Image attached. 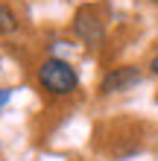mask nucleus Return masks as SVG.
Returning <instances> with one entry per match:
<instances>
[{
	"mask_svg": "<svg viewBox=\"0 0 158 161\" xmlns=\"http://www.w3.org/2000/svg\"><path fill=\"white\" fill-rule=\"evenodd\" d=\"M150 73H152V76H158V53L152 56V62H150Z\"/></svg>",
	"mask_w": 158,
	"mask_h": 161,
	"instance_id": "nucleus-6",
	"label": "nucleus"
},
{
	"mask_svg": "<svg viewBox=\"0 0 158 161\" xmlns=\"http://www.w3.org/2000/svg\"><path fill=\"white\" fill-rule=\"evenodd\" d=\"M144 82V73L132 68V64H126V68H114V70H108L103 79H100V94L103 97H111V94H126V91H132L138 88V85Z\"/></svg>",
	"mask_w": 158,
	"mask_h": 161,
	"instance_id": "nucleus-3",
	"label": "nucleus"
},
{
	"mask_svg": "<svg viewBox=\"0 0 158 161\" xmlns=\"http://www.w3.org/2000/svg\"><path fill=\"white\" fill-rule=\"evenodd\" d=\"M73 32L85 47H97L106 41V24L100 21V15L91 6H82L76 15H73Z\"/></svg>",
	"mask_w": 158,
	"mask_h": 161,
	"instance_id": "nucleus-2",
	"label": "nucleus"
},
{
	"mask_svg": "<svg viewBox=\"0 0 158 161\" xmlns=\"http://www.w3.org/2000/svg\"><path fill=\"white\" fill-rule=\"evenodd\" d=\"M9 97H12V88H0V108L9 103Z\"/></svg>",
	"mask_w": 158,
	"mask_h": 161,
	"instance_id": "nucleus-5",
	"label": "nucleus"
},
{
	"mask_svg": "<svg viewBox=\"0 0 158 161\" xmlns=\"http://www.w3.org/2000/svg\"><path fill=\"white\" fill-rule=\"evenodd\" d=\"M152 3H158V0H152Z\"/></svg>",
	"mask_w": 158,
	"mask_h": 161,
	"instance_id": "nucleus-7",
	"label": "nucleus"
},
{
	"mask_svg": "<svg viewBox=\"0 0 158 161\" xmlns=\"http://www.w3.org/2000/svg\"><path fill=\"white\" fill-rule=\"evenodd\" d=\"M38 85L47 94H53V97H68V94H73L79 88V73H76V68H73L68 59L50 56L38 68Z\"/></svg>",
	"mask_w": 158,
	"mask_h": 161,
	"instance_id": "nucleus-1",
	"label": "nucleus"
},
{
	"mask_svg": "<svg viewBox=\"0 0 158 161\" xmlns=\"http://www.w3.org/2000/svg\"><path fill=\"white\" fill-rule=\"evenodd\" d=\"M18 30V15L0 0V35H12Z\"/></svg>",
	"mask_w": 158,
	"mask_h": 161,
	"instance_id": "nucleus-4",
	"label": "nucleus"
}]
</instances>
